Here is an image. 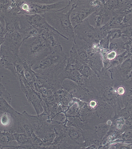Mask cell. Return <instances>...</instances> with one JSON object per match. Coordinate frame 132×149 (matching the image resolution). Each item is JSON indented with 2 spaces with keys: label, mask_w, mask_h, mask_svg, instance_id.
I'll list each match as a JSON object with an SVG mask.
<instances>
[{
  "label": "cell",
  "mask_w": 132,
  "mask_h": 149,
  "mask_svg": "<svg viewBox=\"0 0 132 149\" xmlns=\"http://www.w3.org/2000/svg\"><path fill=\"white\" fill-rule=\"evenodd\" d=\"M89 106H90L91 108H94V107L97 106V102L94 100H92L89 102Z\"/></svg>",
  "instance_id": "ba28073f"
},
{
  "label": "cell",
  "mask_w": 132,
  "mask_h": 149,
  "mask_svg": "<svg viewBox=\"0 0 132 149\" xmlns=\"http://www.w3.org/2000/svg\"><path fill=\"white\" fill-rule=\"evenodd\" d=\"M96 7H94L90 6V3H81L78 1L77 3H74V6L73 10L71 11L70 20L71 23L73 27H76L79 24L83 22V20L89 16L90 14H92L94 11H96Z\"/></svg>",
  "instance_id": "3957f363"
},
{
  "label": "cell",
  "mask_w": 132,
  "mask_h": 149,
  "mask_svg": "<svg viewBox=\"0 0 132 149\" xmlns=\"http://www.w3.org/2000/svg\"><path fill=\"white\" fill-rule=\"evenodd\" d=\"M65 55L64 54H59L58 52H51L47 56L42 58L35 64L33 65L32 69L35 71L41 72V71L47 70L48 68H51L55 65L60 63L63 61H64Z\"/></svg>",
  "instance_id": "277c9868"
},
{
  "label": "cell",
  "mask_w": 132,
  "mask_h": 149,
  "mask_svg": "<svg viewBox=\"0 0 132 149\" xmlns=\"http://www.w3.org/2000/svg\"><path fill=\"white\" fill-rule=\"evenodd\" d=\"M0 98L3 99L4 100H6L8 104H10L11 101V95L10 93L6 90V88H4L3 85L1 84L0 82Z\"/></svg>",
  "instance_id": "8992f818"
},
{
  "label": "cell",
  "mask_w": 132,
  "mask_h": 149,
  "mask_svg": "<svg viewBox=\"0 0 132 149\" xmlns=\"http://www.w3.org/2000/svg\"><path fill=\"white\" fill-rule=\"evenodd\" d=\"M74 3L72 5L70 10L66 13L62 12L63 9L53 10L45 13L43 17L45 19L47 20V22L49 25H51L52 27L56 30L60 36L69 40H74L75 38L74 28L71 25V20H70L71 13L74 8Z\"/></svg>",
  "instance_id": "7a4b0ae2"
},
{
  "label": "cell",
  "mask_w": 132,
  "mask_h": 149,
  "mask_svg": "<svg viewBox=\"0 0 132 149\" xmlns=\"http://www.w3.org/2000/svg\"><path fill=\"white\" fill-rule=\"evenodd\" d=\"M124 123H125V120H124V118H119V120H117V123H116V127H117V129H121L123 125H124Z\"/></svg>",
  "instance_id": "52a82bcc"
},
{
  "label": "cell",
  "mask_w": 132,
  "mask_h": 149,
  "mask_svg": "<svg viewBox=\"0 0 132 149\" xmlns=\"http://www.w3.org/2000/svg\"><path fill=\"white\" fill-rule=\"evenodd\" d=\"M110 17H111V12L110 11V10L104 9V8L101 9L99 11V13L97 14V26H102L104 23L108 22L110 19Z\"/></svg>",
  "instance_id": "5b68a950"
},
{
  "label": "cell",
  "mask_w": 132,
  "mask_h": 149,
  "mask_svg": "<svg viewBox=\"0 0 132 149\" xmlns=\"http://www.w3.org/2000/svg\"><path fill=\"white\" fill-rule=\"evenodd\" d=\"M22 47L25 49V52L22 53V59L28 63L29 66H33L51 53L47 42L42 35L31 37L25 39L23 42Z\"/></svg>",
  "instance_id": "6da1fadb"
}]
</instances>
